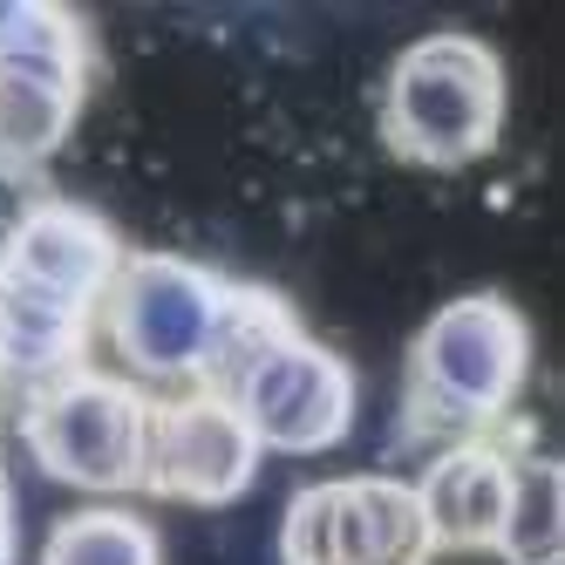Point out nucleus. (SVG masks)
I'll list each match as a JSON object with an SVG mask.
<instances>
[{
  "label": "nucleus",
  "mask_w": 565,
  "mask_h": 565,
  "mask_svg": "<svg viewBox=\"0 0 565 565\" xmlns=\"http://www.w3.org/2000/svg\"><path fill=\"white\" fill-rule=\"evenodd\" d=\"M504 62L477 34H423L395 55L382 89V137L395 157L423 171H463L491 157L504 137Z\"/></svg>",
  "instance_id": "f03ea898"
},
{
  "label": "nucleus",
  "mask_w": 565,
  "mask_h": 565,
  "mask_svg": "<svg viewBox=\"0 0 565 565\" xmlns=\"http://www.w3.org/2000/svg\"><path fill=\"white\" fill-rule=\"evenodd\" d=\"M0 68L49 83L62 96H89V68H96V42L68 8L49 0H0Z\"/></svg>",
  "instance_id": "9b49d317"
},
{
  "label": "nucleus",
  "mask_w": 565,
  "mask_h": 565,
  "mask_svg": "<svg viewBox=\"0 0 565 565\" xmlns=\"http://www.w3.org/2000/svg\"><path fill=\"white\" fill-rule=\"evenodd\" d=\"M83 96H62L49 83H28V75L0 68V171H34L68 143Z\"/></svg>",
  "instance_id": "4468645a"
},
{
  "label": "nucleus",
  "mask_w": 565,
  "mask_h": 565,
  "mask_svg": "<svg viewBox=\"0 0 565 565\" xmlns=\"http://www.w3.org/2000/svg\"><path fill=\"white\" fill-rule=\"evenodd\" d=\"M89 334H96L89 307L55 300L42 287H28V279L0 273V382L42 388V382H55L68 369H83Z\"/></svg>",
  "instance_id": "1a4fd4ad"
},
{
  "label": "nucleus",
  "mask_w": 565,
  "mask_h": 565,
  "mask_svg": "<svg viewBox=\"0 0 565 565\" xmlns=\"http://www.w3.org/2000/svg\"><path fill=\"white\" fill-rule=\"evenodd\" d=\"M232 409L246 416L266 457H320L354 429V369L328 341L294 334L238 375Z\"/></svg>",
  "instance_id": "39448f33"
},
{
  "label": "nucleus",
  "mask_w": 565,
  "mask_h": 565,
  "mask_svg": "<svg viewBox=\"0 0 565 565\" xmlns=\"http://www.w3.org/2000/svg\"><path fill=\"white\" fill-rule=\"evenodd\" d=\"M532 375V328L504 294L443 300L409 348V423L429 436H483L504 423Z\"/></svg>",
  "instance_id": "f257e3e1"
},
{
  "label": "nucleus",
  "mask_w": 565,
  "mask_h": 565,
  "mask_svg": "<svg viewBox=\"0 0 565 565\" xmlns=\"http://www.w3.org/2000/svg\"><path fill=\"white\" fill-rule=\"evenodd\" d=\"M416 504L436 552H491L511 504V450L491 436L443 443L429 470L416 477Z\"/></svg>",
  "instance_id": "6e6552de"
},
{
  "label": "nucleus",
  "mask_w": 565,
  "mask_h": 565,
  "mask_svg": "<svg viewBox=\"0 0 565 565\" xmlns=\"http://www.w3.org/2000/svg\"><path fill=\"white\" fill-rule=\"evenodd\" d=\"M279 565H348L341 552V477L294 491L279 518Z\"/></svg>",
  "instance_id": "dca6fc26"
},
{
  "label": "nucleus",
  "mask_w": 565,
  "mask_h": 565,
  "mask_svg": "<svg viewBox=\"0 0 565 565\" xmlns=\"http://www.w3.org/2000/svg\"><path fill=\"white\" fill-rule=\"evenodd\" d=\"M116 266H124L116 225L89 205H68V198L28 205L14 218V232L0 238V273H14L55 300H75L89 313H103V294L116 287Z\"/></svg>",
  "instance_id": "0eeeda50"
},
{
  "label": "nucleus",
  "mask_w": 565,
  "mask_h": 565,
  "mask_svg": "<svg viewBox=\"0 0 565 565\" xmlns=\"http://www.w3.org/2000/svg\"><path fill=\"white\" fill-rule=\"evenodd\" d=\"M294 334H300V320H294V307L279 300V294H266V287H232V279H225L218 334H212V361H205V382H198V388L232 395V388H238V375H246L253 361H266L279 341H294Z\"/></svg>",
  "instance_id": "ddd939ff"
},
{
  "label": "nucleus",
  "mask_w": 565,
  "mask_h": 565,
  "mask_svg": "<svg viewBox=\"0 0 565 565\" xmlns=\"http://www.w3.org/2000/svg\"><path fill=\"white\" fill-rule=\"evenodd\" d=\"M42 565H164V545L130 504H83L49 532Z\"/></svg>",
  "instance_id": "2eb2a0df"
},
{
  "label": "nucleus",
  "mask_w": 565,
  "mask_h": 565,
  "mask_svg": "<svg viewBox=\"0 0 565 565\" xmlns=\"http://www.w3.org/2000/svg\"><path fill=\"white\" fill-rule=\"evenodd\" d=\"M150 402L130 375L109 369H68L21 402V443L55 483L83 498H130L143 491V450H150Z\"/></svg>",
  "instance_id": "7ed1b4c3"
},
{
  "label": "nucleus",
  "mask_w": 565,
  "mask_h": 565,
  "mask_svg": "<svg viewBox=\"0 0 565 565\" xmlns=\"http://www.w3.org/2000/svg\"><path fill=\"white\" fill-rule=\"evenodd\" d=\"M341 552L348 565H429L436 539L423 524L416 483L402 477H341Z\"/></svg>",
  "instance_id": "9d476101"
},
{
  "label": "nucleus",
  "mask_w": 565,
  "mask_h": 565,
  "mask_svg": "<svg viewBox=\"0 0 565 565\" xmlns=\"http://www.w3.org/2000/svg\"><path fill=\"white\" fill-rule=\"evenodd\" d=\"M491 552L504 565H558L565 558V470L545 450L511 457V504H504Z\"/></svg>",
  "instance_id": "f8f14e48"
},
{
  "label": "nucleus",
  "mask_w": 565,
  "mask_h": 565,
  "mask_svg": "<svg viewBox=\"0 0 565 565\" xmlns=\"http://www.w3.org/2000/svg\"><path fill=\"white\" fill-rule=\"evenodd\" d=\"M218 300H225V279L212 266L178 259V253H124L96 328L109 334L116 361L130 369L137 388L143 382L198 388L212 361V334H218Z\"/></svg>",
  "instance_id": "20e7f679"
},
{
  "label": "nucleus",
  "mask_w": 565,
  "mask_h": 565,
  "mask_svg": "<svg viewBox=\"0 0 565 565\" xmlns=\"http://www.w3.org/2000/svg\"><path fill=\"white\" fill-rule=\"evenodd\" d=\"M21 558V518H14V491H8V477H0V565H14Z\"/></svg>",
  "instance_id": "f3484780"
},
{
  "label": "nucleus",
  "mask_w": 565,
  "mask_h": 565,
  "mask_svg": "<svg viewBox=\"0 0 565 565\" xmlns=\"http://www.w3.org/2000/svg\"><path fill=\"white\" fill-rule=\"evenodd\" d=\"M266 450L253 443L246 416L218 388H178L150 402V450H143V491L178 504H232L253 491Z\"/></svg>",
  "instance_id": "423d86ee"
}]
</instances>
